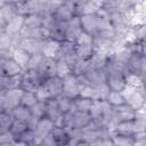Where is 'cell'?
Masks as SVG:
<instances>
[{"mask_svg": "<svg viewBox=\"0 0 146 146\" xmlns=\"http://www.w3.org/2000/svg\"><path fill=\"white\" fill-rule=\"evenodd\" d=\"M113 133L117 135H123V136H135V127H133V121H124V122H119L114 125Z\"/></svg>", "mask_w": 146, "mask_h": 146, "instance_id": "cb8c5ba5", "label": "cell"}, {"mask_svg": "<svg viewBox=\"0 0 146 146\" xmlns=\"http://www.w3.org/2000/svg\"><path fill=\"white\" fill-rule=\"evenodd\" d=\"M127 68L129 75H135L141 79V76L146 73V57L140 52H130L127 59Z\"/></svg>", "mask_w": 146, "mask_h": 146, "instance_id": "52a82bcc", "label": "cell"}, {"mask_svg": "<svg viewBox=\"0 0 146 146\" xmlns=\"http://www.w3.org/2000/svg\"><path fill=\"white\" fill-rule=\"evenodd\" d=\"M103 105H104V100L94 99L91 108L89 111V114L91 115V119L103 117Z\"/></svg>", "mask_w": 146, "mask_h": 146, "instance_id": "8d00e7d4", "label": "cell"}, {"mask_svg": "<svg viewBox=\"0 0 146 146\" xmlns=\"http://www.w3.org/2000/svg\"><path fill=\"white\" fill-rule=\"evenodd\" d=\"M114 107V106H113ZM137 113L132 107H130L128 104H123L120 106H115L113 110V124L115 125L119 122L124 121H133L137 116Z\"/></svg>", "mask_w": 146, "mask_h": 146, "instance_id": "8fae6325", "label": "cell"}, {"mask_svg": "<svg viewBox=\"0 0 146 146\" xmlns=\"http://www.w3.org/2000/svg\"><path fill=\"white\" fill-rule=\"evenodd\" d=\"M14 122V116L9 111H0V132H7Z\"/></svg>", "mask_w": 146, "mask_h": 146, "instance_id": "f1b7e54d", "label": "cell"}, {"mask_svg": "<svg viewBox=\"0 0 146 146\" xmlns=\"http://www.w3.org/2000/svg\"><path fill=\"white\" fill-rule=\"evenodd\" d=\"M112 139L114 141V145H119V146H131L135 145L136 143L133 136H123L113 132H112Z\"/></svg>", "mask_w": 146, "mask_h": 146, "instance_id": "836d02e7", "label": "cell"}, {"mask_svg": "<svg viewBox=\"0 0 146 146\" xmlns=\"http://www.w3.org/2000/svg\"><path fill=\"white\" fill-rule=\"evenodd\" d=\"M106 73V84L108 86L110 90L123 92L128 88V80L127 75L117 70V68H105Z\"/></svg>", "mask_w": 146, "mask_h": 146, "instance_id": "277c9868", "label": "cell"}, {"mask_svg": "<svg viewBox=\"0 0 146 146\" xmlns=\"http://www.w3.org/2000/svg\"><path fill=\"white\" fill-rule=\"evenodd\" d=\"M43 86L46 87V89L48 90L49 95L52 98L60 96L64 91V80L58 75H54L46 79V81L43 82Z\"/></svg>", "mask_w": 146, "mask_h": 146, "instance_id": "9a60e30c", "label": "cell"}, {"mask_svg": "<svg viewBox=\"0 0 146 146\" xmlns=\"http://www.w3.org/2000/svg\"><path fill=\"white\" fill-rule=\"evenodd\" d=\"M123 95L125 98V104L132 107L136 112L144 111L146 107V95L141 88L128 87L123 91Z\"/></svg>", "mask_w": 146, "mask_h": 146, "instance_id": "3957f363", "label": "cell"}, {"mask_svg": "<svg viewBox=\"0 0 146 146\" xmlns=\"http://www.w3.org/2000/svg\"><path fill=\"white\" fill-rule=\"evenodd\" d=\"M43 82L44 80L42 79V76L40 75L36 68H26L22 74L21 88L24 91L36 92V90Z\"/></svg>", "mask_w": 146, "mask_h": 146, "instance_id": "8992f818", "label": "cell"}, {"mask_svg": "<svg viewBox=\"0 0 146 146\" xmlns=\"http://www.w3.org/2000/svg\"><path fill=\"white\" fill-rule=\"evenodd\" d=\"M50 136L55 143V146H65L71 145V138L64 125H55L50 132Z\"/></svg>", "mask_w": 146, "mask_h": 146, "instance_id": "d6986e66", "label": "cell"}, {"mask_svg": "<svg viewBox=\"0 0 146 146\" xmlns=\"http://www.w3.org/2000/svg\"><path fill=\"white\" fill-rule=\"evenodd\" d=\"M27 129H29V123H27V122H24V121L14 119V122H13V124H11L9 131L14 135V137H15L16 140H17V138H18L24 131H26Z\"/></svg>", "mask_w": 146, "mask_h": 146, "instance_id": "1f68e13d", "label": "cell"}, {"mask_svg": "<svg viewBox=\"0 0 146 146\" xmlns=\"http://www.w3.org/2000/svg\"><path fill=\"white\" fill-rule=\"evenodd\" d=\"M141 89L146 94V73L141 76Z\"/></svg>", "mask_w": 146, "mask_h": 146, "instance_id": "60d3db41", "label": "cell"}, {"mask_svg": "<svg viewBox=\"0 0 146 146\" xmlns=\"http://www.w3.org/2000/svg\"><path fill=\"white\" fill-rule=\"evenodd\" d=\"M64 2H66L65 0H50V14L52 11H55L58 7H60Z\"/></svg>", "mask_w": 146, "mask_h": 146, "instance_id": "ab89813d", "label": "cell"}, {"mask_svg": "<svg viewBox=\"0 0 146 146\" xmlns=\"http://www.w3.org/2000/svg\"><path fill=\"white\" fill-rule=\"evenodd\" d=\"M70 74H72V66L63 59H57V75L64 79Z\"/></svg>", "mask_w": 146, "mask_h": 146, "instance_id": "d590c367", "label": "cell"}, {"mask_svg": "<svg viewBox=\"0 0 146 146\" xmlns=\"http://www.w3.org/2000/svg\"><path fill=\"white\" fill-rule=\"evenodd\" d=\"M56 59H63L67 62L71 66H73V64L78 59L76 51H75V42H72V41L60 42L58 52L56 55Z\"/></svg>", "mask_w": 146, "mask_h": 146, "instance_id": "9c48e42d", "label": "cell"}, {"mask_svg": "<svg viewBox=\"0 0 146 146\" xmlns=\"http://www.w3.org/2000/svg\"><path fill=\"white\" fill-rule=\"evenodd\" d=\"M56 100H57V104H58L60 111L63 112V114H65V113H67L68 111L72 110V105H73V99L72 98L62 94L60 96L56 97Z\"/></svg>", "mask_w": 146, "mask_h": 146, "instance_id": "e575fe53", "label": "cell"}, {"mask_svg": "<svg viewBox=\"0 0 146 146\" xmlns=\"http://www.w3.org/2000/svg\"><path fill=\"white\" fill-rule=\"evenodd\" d=\"M21 82H22V75L18 76L0 75V91L21 88Z\"/></svg>", "mask_w": 146, "mask_h": 146, "instance_id": "44dd1931", "label": "cell"}, {"mask_svg": "<svg viewBox=\"0 0 146 146\" xmlns=\"http://www.w3.org/2000/svg\"><path fill=\"white\" fill-rule=\"evenodd\" d=\"M24 90L22 88L9 89L0 91V111L11 112L14 108L21 105Z\"/></svg>", "mask_w": 146, "mask_h": 146, "instance_id": "7a4b0ae2", "label": "cell"}, {"mask_svg": "<svg viewBox=\"0 0 146 146\" xmlns=\"http://www.w3.org/2000/svg\"><path fill=\"white\" fill-rule=\"evenodd\" d=\"M43 24V15L41 14H29L24 16V26L25 27H42Z\"/></svg>", "mask_w": 146, "mask_h": 146, "instance_id": "83f0119b", "label": "cell"}, {"mask_svg": "<svg viewBox=\"0 0 146 146\" xmlns=\"http://www.w3.org/2000/svg\"><path fill=\"white\" fill-rule=\"evenodd\" d=\"M17 145H24V146H30V145H38L36 141V136L33 129H27L24 131L18 138H17Z\"/></svg>", "mask_w": 146, "mask_h": 146, "instance_id": "484cf974", "label": "cell"}, {"mask_svg": "<svg viewBox=\"0 0 146 146\" xmlns=\"http://www.w3.org/2000/svg\"><path fill=\"white\" fill-rule=\"evenodd\" d=\"M56 22H68L73 17L76 16L75 14V5L73 2L66 1L60 7H58L55 11L51 13Z\"/></svg>", "mask_w": 146, "mask_h": 146, "instance_id": "7c38bea8", "label": "cell"}, {"mask_svg": "<svg viewBox=\"0 0 146 146\" xmlns=\"http://www.w3.org/2000/svg\"><path fill=\"white\" fill-rule=\"evenodd\" d=\"M92 102H94L92 98L84 97V96H79V97L73 99L72 110H74V111H82V112H89L90 108H91Z\"/></svg>", "mask_w": 146, "mask_h": 146, "instance_id": "d4e9b609", "label": "cell"}, {"mask_svg": "<svg viewBox=\"0 0 146 146\" xmlns=\"http://www.w3.org/2000/svg\"><path fill=\"white\" fill-rule=\"evenodd\" d=\"M11 114H13L14 119L21 120V121H24V122H27V123L32 119V114H31L30 108L24 106V105H22V104L19 106H17L16 108H14L11 111Z\"/></svg>", "mask_w": 146, "mask_h": 146, "instance_id": "4316f807", "label": "cell"}, {"mask_svg": "<svg viewBox=\"0 0 146 146\" xmlns=\"http://www.w3.org/2000/svg\"><path fill=\"white\" fill-rule=\"evenodd\" d=\"M17 145V140L10 131L0 132V146H11Z\"/></svg>", "mask_w": 146, "mask_h": 146, "instance_id": "f35d334b", "label": "cell"}, {"mask_svg": "<svg viewBox=\"0 0 146 146\" xmlns=\"http://www.w3.org/2000/svg\"><path fill=\"white\" fill-rule=\"evenodd\" d=\"M91 120V115L89 112L74 111L71 110L63 116V125L64 127H74L79 129H84Z\"/></svg>", "mask_w": 146, "mask_h": 146, "instance_id": "5b68a950", "label": "cell"}, {"mask_svg": "<svg viewBox=\"0 0 146 146\" xmlns=\"http://www.w3.org/2000/svg\"><path fill=\"white\" fill-rule=\"evenodd\" d=\"M38 97H36V94L35 92H30V91H24L23 94V97H22V105L31 108L36 102H38Z\"/></svg>", "mask_w": 146, "mask_h": 146, "instance_id": "74e56055", "label": "cell"}, {"mask_svg": "<svg viewBox=\"0 0 146 146\" xmlns=\"http://www.w3.org/2000/svg\"><path fill=\"white\" fill-rule=\"evenodd\" d=\"M55 125H56L55 122H52L48 117H42V119H40L38 121L36 125L34 128V132H35V136H36L38 145H41L42 139L46 138L51 132V130L54 129Z\"/></svg>", "mask_w": 146, "mask_h": 146, "instance_id": "2e32d148", "label": "cell"}, {"mask_svg": "<svg viewBox=\"0 0 146 146\" xmlns=\"http://www.w3.org/2000/svg\"><path fill=\"white\" fill-rule=\"evenodd\" d=\"M75 51H76L78 58L90 60L96 54V46H95L94 36L86 32H82L80 36L78 38V40L75 41Z\"/></svg>", "mask_w": 146, "mask_h": 146, "instance_id": "6da1fadb", "label": "cell"}, {"mask_svg": "<svg viewBox=\"0 0 146 146\" xmlns=\"http://www.w3.org/2000/svg\"><path fill=\"white\" fill-rule=\"evenodd\" d=\"M23 26H24V16L17 15L14 18H11L3 27H1L0 31H5L11 36H16L21 33Z\"/></svg>", "mask_w": 146, "mask_h": 146, "instance_id": "ffe728a7", "label": "cell"}, {"mask_svg": "<svg viewBox=\"0 0 146 146\" xmlns=\"http://www.w3.org/2000/svg\"><path fill=\"white\" fill-rule=\"evenodd\" d=\"M59 44L60 42H57L52 39H46L43 40L42 42V56H48V57H55L56 58V55L58 52V49H59Z\"/></svg>", "mask_w": 146, "mask_h": 146, "instance_id": "603a6c76", "label": "cell"}, {"mask_svg": "<svg viewBox=\"0 0 146 146\" xmlns=\"http://www.w3.org/2000/svg\"><path fill=\"white\" fill-rule=\"evenodd\" d=\"M17 8L16 3L13 1H7V2H1L0 7V29L3 27L11 18L17 16Z\"/></svg>", "mask_w": 146, "mask_h": 146, "instance_id": "ac0fdd59", "label": "cell"}, {"mask_svg": "<svg viewBox=\"0 0 146 146\" xmlns=\"http://www.w3.org/2000/svg\"><path fill=\"white\" fill-rule=\"evenodd\" d=\"M46 110H47V107H46V102H43V100H38V102L30 108L32 116L35 117V119H39V120L42 119V117H46Z\"/></svg>", "mask_w": 146, "mask_h": 146, "instance_id": "d6a6232c", "label": "cell"}, {"mask_svg": "<svg viewBox=\"0 0 146 146\" xmlns=\"http://www.w3.org/2000/svg\"><path fill=\"white\" fill-rule=\"evenodd\" d=\"M65 1H70V2H71V0H65Z\"/></svg>", "mask_w": 146, "mask_h": 146, "instance_id": "ee69618b", "label": "cell"}, {"mask_svg": "<svg viewBox=\"0 0 146 146\" xmlns=\"http://www.w3.org/2000/svg\"><path fill=\"white\" fill-rule=\"evenodd\" d=\"M107 103H110L112 106H120V105H123L125 104V98H124V95L123 92H120V91H114V90H110L106 99H105Z\"/></svg>", "mask_w": 146, "mask_h": 146, "instance_id": "4dcf8cb0", "label": "cell"}, {"mask_svg": "<svg viewBox=\"0 0 146 146\" xmlns=\"http://www.w3.org/2000/svg\"><path fill=\"white\" fill-rule=\"evenodd\" d=\"M11 56L24 67V70L26 68V66H27V64H29V60H30V58H31V55H30L29 52H26L24 49L19 48V47L13 49Z\"/></svg>", "mask_w": 146, "mask_h": 146, "instance_id": "f546056e", "label": "cell"}, {"mask_svg": "<svg viewBox=\"0 0 146 146\" xmlns=\"http://www.w3.org/2000/svg\"><path fill=\"white\" fill-rule=\"evenodd\" d=\"M140 54L143 56L146 57V42H141V49H140Z\"/></svg>", "mask_w": 146, "mask_h": 146, "instance_id": "7bdbcfd3", "label": "cell"}, {"mask_svg": "<svg viewBox=\"0 0 146 146\" xmlns=\"http://www.w3.org/2000/svg\"><path fill=\"white\" fill-rule=\"evenodd\" d=\"M65 23L66 22H56L55 25L49 31V38L52 39V40H55V41H57V42L66 41Z\"/></svg>", "mask_w": 146, "mask_h": 146, "instance_id": "7402d4cb", "label": "cell"}, {"mask_svg": "<svg viewBox=\"0 0 146 146\" xmlns=\"http://www.w3.org/2000/svg\"><path fill=\"white\" fill-rule=\"evenodd\" d=\"M46 117L50 119L55 124L57 125H63V112L60 111L56 98H49L46 100Z\"/></svg>", "mask_w": 146, "mask_h": 146, "instance_id": "5bb4252c", "label": "cell"}, {"mask_svg": "<svg viewBox=\"0 0 146 146\" xmlns=\"http://www.w3.org/2000/svg\"><path fill=\"white\" fill-rule=\"evenodd\" d=\"M24 72V67L13 57H0V75L18 76Z\"/></svg>", "mask_w": 146, "mask_h": 146, "instance_id": "ba28073f", "label": "cell"}, {"mask_svg": "<svg viewBox=\"0 0 146 146\" xmlns=\"http://www.w3.org/2000/svg\"><path fill=\"white\" fill-rule=\"evenodd\" d=\"M64 80V91L63 94L72 99L76 98L80 96L81 94V83L79 82L78 78L74 74H70L66 78L63 79Z\"/></svg>", "mask_w": 146, "mask_h": 146, "instance_id": "4fadbf2b", "label": "cell"}, {"mask_svg": "<svg viewBox=\"0 0 146 146\" xmlns=\"http://www.w3.org/2000/svg\"><path fill=\"white\" fill-rule=\"evenodd\" d=\"M82 27L80 23L79 16L73 17L71 21L65 23V35H66V41H72L75 42L80 34L82 33Z\"/></svg>", "mask_w": 146, "mask_h": 146, "instance_id": "e0dca14e", "label": "cell"}, {"mask_svg": "<svg viewBox=\"0 0 146 146\" xmlns=\"http://www.w3.org/2000/svg\"><path fill=\"white\" fill-rule=\"evenodd\" d=\"M89 1H91V0H71V2H73L74 5H84Z\"/></svg>", "mask_w": 146, "mask_h": 146, "instance_id": "b9f144b4", "label": "cell"}, {"mask_svg": "<svg viewBox=\"0 0 146 146\" xmlns=\"http://www.w3.org/2000/svg\"><path fill=\"white\" fill-rule=\"evenodd\" d=\"M36 70L42 76V79L46 81V79L57 75V59L55 57L42 56Z\"/></svg>", "mask_w": 146, "mask_h": 146, "instance_id": "30bf717a", "label": "cell"}]
</instances>
